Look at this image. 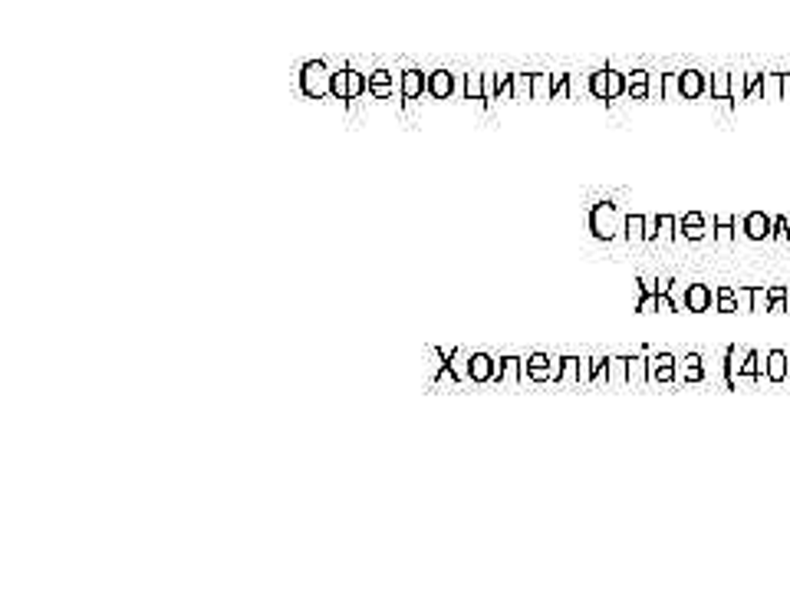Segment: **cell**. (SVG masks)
Here are the masks:
<instances>
[{"mask_svg": "<svg viewBox=\"0 0 790 593\" xmlns=\"http://www.w3.org/2000/svg\"><path fill=\"white\" fill-rule=\"evenodd\" d=\"M590 231L600 241H616L619 234L626 238V218L619 215V208L613 202H600L593 204L590 211Z\"/></svg>", "mask_w": 790, "mask_h": 593, "instance_id": "obj_1", "label": "cell"}, {"mask_svg": "<svg viewBox=\"0 0 790 593\" xmlns=\"http://www.w3.org/2000/svg\"><path fill=\"white\" fill-rule=\"evenodd\" d=\"M300 89L310 99H323L333 92V70L323 60H310L300 66Z\"/></svg>", "mask_w": 790, "mask_h": 593, "instance_id": "obj_2", "label": "cell"}, {"mask_svg": "<svg viewBox=\"0 0 790 593\" xmlns=\"http://www.w3.org/2000/svg\"><path fill=\"white\" fill-rule=\"evenodd\" d=\"M520 382H550V353L520 356Z\"/></svg>", "mask_w": 790, "mask_h": 593, "instance_id": "obj_3", "label": "cell"}, {"mask_svg": "<svg viewBox=\"0 0 790 593\" xmlns=\"http://www.w3.org/2000/svg\"><path fill=\"white\" fill-rule=\"evenodd\" d=\"M734 227H741V234L748 241H767L774 231V218H767L764 211H751V215L741 218V225L734 221Z\"/></svg>", "mask_w": 790, "mask_h": 593, "instance_id": "obj_4", "label": "cell"}, {"mask_svg": "<svg viewBox=\"0 0 790 593\" xmlns=\"http://www.w3.org/2000/svg\"><path fill=\"white\" fill-rule=\"evenodd\" d=\"M705 376H708V369H705V356L702 353H685L675 363V379H678V382H702Z\"/></svg>", "mask_w": 790, "mask_h": 593, "instance_id": "obj_5", "label": "cell"}, {"mask_svg": "<svg viewBox=\"0 0 790 593\" xmlns=\"http://www.w3.org/2000/svg\"><path fill=\"white\" fill-rule=\"evenodd\" d=\"M715 297H718V287L711 291L708 284H689L685 307H689V314H705V310H715Z\"/></svg>", "mask_w": 790, "mask_h": 593, "instance_id": "obj_6", "label": "cell"}, {"mask_svg": "<svg viewBox=\"0 0 790 593\" xmlns=\"http://www.w3.org/2000/svg\"><path fill=\"white\" fill-rule=\"evenodd\" d=\"M675 356L672 353H652L649 356V382H672L675 379Z\"/></svg>", "mask_w": 790, "mask_h": 593, "instance_id": "obj_7", "label": "cell"}, {"mask_svg": "<svg viewBox=\"0 0 790 593\" xmlns=\"http://www.w3.org/2000/svg\"><path fill=\"white\" fill-rule=\"evenodd\" d=\"M744 356H748V350H741L738 343H734V346H727V353H725V382H727V389H738V386H741V366H744Z\"/></svg>", "mask_w": 790, "mask_h": 593, "instance_id": "obj_8", "label": "cell"}, {"mask_svg": "<svg viewBox=\"0 0 790 593\" xmlns=\"http://www.w3.org/2000/svg\"><path fill=\"white\" fill-rule=\"evenodd\" d=\"M428 92L435 99H452L454 96V73L452 70H431L428 73Z\"/></svg>", "mask_w": 790, "mask_h": 593, "instance_id": "obj_9", "label": "cell"}, {"mask_svg": "<svg viewBox=\"0 0 790 593\" xmlns=\"http://www.w3.org/2000/svg\"><path fill=\"white\" fill-rule=\"evenodd\" d=\"M405 99H418L422 92H428V73L422 70H405L402 73V89H399Z\"/></svg>", "mask_w": 790, "mask_h": 593, "instance_id": "obj_10", "label": "cell"}, {"mask_svg": "<svg viewBox=\"0 0 790 593\" xmlns=\"http://www.w3.org/2000/svg\"><path fill=\"white\" fill-rule=\"evenodd\" d=\"M441 353H445V359H448L452 373L458 376V382H475V379H471V353H468V350H441Z\"/></svg>", "mask_w": 790, "mask_h": 593, "instance_id": "obj_11", "label": "cell"}, {"mask_svg": "<svg viewBox=\"0 0 790 593\" xmlns=\"http://www.w3.org/2000/svg\"><path fill=\"white\" fill-rule=\"evenodd\" d=\"M708 92V79L702 70H685L682 73V99H698Z\"/></svg>", "mask_w": 790, "mask_h": 593, "instance_id": "obj_12", "label": "cell"}, {"mask_svg": "<svg viewBox=\"0 0 790 593\" xmlns=\"http://www.w3.org/2000/svg\"><path fill=\"white\" fill-rule=\"evenodd\" d=\"M790 369V359L784 350H771L767 353V382H784Z\"/></svg>", "mask_w": 790, "mask_h": 593, "instance_id": "obj_13", "label": "cell"}, {"mask_svg": "<svg viewBox=\"0 0 790 593\" xmlns=\"http://www.w3.org/2000/svg\"><path fill=\"white\" fill-rule=\"evenodd\" d=\"M471 379L475 382L494 379V353H471Z\"/></svg>", "mask_w": 790, "mask_h": 593, "instance_id": "obj_14", "label": "cell"}, {"mask_svg": "<svg viewBox=\"0 0 790 593\" xmlns=\"http://www.w3.org/2000/svg\"><path fill=\"white\" fill-rule=\"evenodd\" d=\"M626 369H629V386L649 382V356H626Z\"/></svg>", "mask_w": 790, "mask_h": 593, "instance_id": "obj_15", "label": "cell"}, {"mask_svg": "<svg viewBox=\"0 0 790 593\" xmlns=\"http://www.w3.org/2000/svg\"><path fill=\"white\" fill-rule=\"evenodd\" d=\"M606 382L609 386H629L626 356H609V363H606Z\"/></svg>", "mask_w": 790, "mask_h": 593, "instance_id": "obj_16", "label": "cell"}, {"mask_svg": "<svg viewBox=\"0 0 790 593\" xmlns=\"http://www.w3.org/2000/svg\"><path fill=\"white\" fill-rule=\"evenodd\" d=\"M705 79H708L711 99H731V73H705Z\"/></svg>", "mask_w": 790, "mask_h": 593, "instance_id": "obj_17", "label": "cell"}, {"mask_svg": "<svg viewBox=\"0 0 790 593\" xmlns=\"http://www.w3.org/2000/svg\"><path fill=\"white\" fill-rule=\"evenodd\" d=\"M761 92H764L767 102H784V83H780V73H764V76H761Z\"/></svg>", "mask_w": 790, "mask_h": 593, "instance_id": "obj_18", "label": "cell"}, {"mask_svg": "<svg viewBox=\"0 0 790 593\" xmlns=\"http://www.w3.org/2000/svg\"><path fill=\"white\" fill-rule=\"evenodd\" d=\"M464 99H484V73L481 70L464 73Z\"/></svg>", "mask_w": 790, "mask_h": 593, "instance_id": "obj_19", "label": "cell"}, {"mask_svg": "<svg viewBox=\"0 0 790 593\" xmlns=\"http://www.w3.org/2000/svg\"><path fill=\"white\" fill-rule=\"evenodd\" d=\"M501 382L504 386H517V382H520V356H504Z\"/></svg>", "mask_w": 790, "mask_h": 593, "instance_id": "obj_20", "label": "cell"}, {"mask_svg": "<svg viewBox=\"0 0 790 593\" xmlns=\"http://www.w3.org/2000/svg\"><path fill=\"white\" fill-rule=\"evenodd\" d=\"M626 241L642 244L645 241V215H629L626 218Z\"/></svg>", "mask_w": 790, "mask_h": 593, "instance_id": "obj_21", "label": "cell"}, {"mask_svg": "<svg viewBox=\"0 0 790 593\" xmlns=\"http://www.w3.org/2000/svg\"><path fill=\"white\" fill-rule=\"evenodd\" d=\"M514 99H534V73H514Z\"/></svg>", "mask_w": 790, "mask_h": 593, "instance_id": "obj_22", "label": "cell"}, {"mask_svg": "<svg viewBox=\"0 0 790 593\" xmlns=\"http://www.w3.org/2000/svg\"><path fill=\"white\" fill-rule=\"evenodd\" d=\"M715 310H718V314H738V300H734V287H718V297H715Z\"/></svg>", "mask_w": 790, "mask_h": 593, "instance_id": "obj_23", "label": "cell"}, {"mask_svg": "<svg viewBox=\"0 0 790 593\" xmlns=\"http://www.w3.org/2000/svg\"><path fill=\"white\" fill-rule=\"evenodd\" d=\"M534 99H553V76L550 73H534Z\"/></svg>", "mask_w": 790, "mask_h": 593, "instance_id": "obj_24", "label": "cell"}, {"mask_svg": "<svg viewBox=\"0 0 790 593\" xmlns=\"http://www.w3.org/2000/svg\"><path fill=\"white\" fill-rule=\"evenodd\" d=\"M645 89H649V99H665V73H659V70H649Z\"/></svg>", "mask_w": 790, "mask_h": 593, "instance_id": "obj_25", "label": "cell"}, {"mask_svg": "<svg viewBox=\"0 0 790 593\" xmlns=\"http://www.w3.org/2000/svg\"><path fill=\"white\" fill-rule=\"evenodd\" d=\"M590 92L596 99H609V83H606V70L590 73Z\"/></svg>", "mask_w": 790, "mask_h": 593, "instance_id": "obj_26", "label": "cell"}, {"mask_svg": "<svg viewBox=\"0 0 790 593\" xmlns=\"http://www.w3.org/2000/svg\"><path fill=\"white\" fill-rule=\"evenodd\" d=\"M560 382L579 386V356H563V376H560Z\"/></svg>", "mask_w": 790, "mask_h": 593, "instance_id": "obj_27", "label": "cell"}, {"mask_svg": "<svg viewBox=\"0 0 790 593\" xmlns=\"http://www.w3.org/2000/svg\"><path fill=\"white\" fill-rule=\"evenodd\" d=\"M748 99V73H731V102Z\"/></svg>", "mask_w": 790, "mask_h": 593, "instance_id": "obj_28", "label": "cell"}, {"mask_svg": "<svg viewBox=\"0 0 790 593\" xmlns=\"http://www.w3.org/2000/svg\"><path fill=\"white\" fill-rule=\"evenodd\" d=\"M734 300H738V314H754V291L751 287H734Z\"/></svg>", "mask_w": 790, "mask_h": 593, "instance_id": "obj_29", "label": "cell"}, {"mask_svg": "<svg viewBox=\"0 0 790 593\" xmlns=\"http://www.w3.org/2000/svg\"><path fill=\"white\" fill-rule=\"evenodd\" d=\"M754 291V314H771V287H751Z\"/></svg>", "mask_w": 790, "mask_h": 593, "instance_id": "obj_30", "label": "cell"}, {"mask_svg": "<svg viewBox=\"0 0 790 593\" xmlns=\"http://www.w3.org/2000/svg\"><path fill=\"white\" fill-rule=\"evenodd\" d=\"M665 99H682V73H665Z\"/></svg>", "mask_w": 790, "mask_h": 593, "instance_id": "obj_31", "label": "cell"}, {"mask_svg": "<svg viewBox=\"0 0 790 593\" xmlns=\"http://www.w3.org/2000/svg\"><path fill=\"white\" fill-rule=\"evenodd\" d=\"M675 225H678V218L659 215V241H675Z\"/></svg>", "mask_w": 790, "mask_h": 593, "instance_id": "obj_32", "label": "cell"}, {"mask_svg": "<svg viewBox=\"0 0 790 593\" xmlns=\"http://www.w3.org/2000/svg\"><path fill=\"white\" fill-rule=\"evenodd\" d=\"M435 386H438V389H445V386H458V376L452 373V366H448V363H445V366L435 373Z\"/></svg>", "mask_w": 790, "mask_h": 593, "instance_id": "obj_33", "label": "cell"}, {"mask_svg": "<svg viewBox=\"0 0 790 593\" xmlns=\"http://www.w3.org/2000/svg\"><path fill=\"white\" fill-rule=\"evenodd\" d=\"M579 386H593V356H579Z\"/></svg>", "mask_w": 790, "mask_h": 593, "instance_id": "obj_34", "label": "cell"}, {"mask_svg": "<svg viewBox=\"0 0 790 593\" xmlns=\"http://www.w3.org/2000/svg\"><path fill=\"white\" fill-rule=\"evenodd\" d=\"M787 227H790V218H784V215L774 218V231H771V238H774V241H790Z\"/></svg>", "mask_w": 790, "mask_h": 593, "instance_id": "obj_35", "label": "cell"}, {"mask_svg": "<svg viewBox=\"0 0 790 593\" xmlns=\"http://www.w3.org/2000/svg\"><path fill=\"white\" fill-rule=\"evenodd\" d=\"M639 314H655L659 310V293H642V300L636 303Z\"/></svg>", "mask_w": 790, "mask_h": 593, "instance_id": "obj_36", "label": "cell"}, {"mask_svg": "<svg viewBox=\"0 0 790 593\" xmlns=\"http://www.w3.org/2000/svg\"><path fill=\"white\" fill-rule=\"evenodd\" d=\"M497 92H501L497 73H484V99H497Z\"/></svg>", "mask_w": 790, "mask_h": 593, "instance_id": "obj_37", "label": "cell"}, {"mask_svg": "<svg viewBox=\"0 0 790 593\" xmlns=\"http://www.w3.org/2000/svg\"><path fill=\"white\" fill-rule=\"evenodd\" d=\"M645 79H649V70H629L626 86H645Z\"/></svg>", "mask_w": 790, "mask_h": 593, "instance_id": "obj_38", "label": "cell"}, {"mask_svg": "<svg viewBox=\"0 0 790 593\" xmlns=\"http://www.w3.org/2000/svg\"><path fill=\"white\" fill-rule=\"evenodd\" d=\"M639 287H642V293H659V277H652V274H642Z\"/></svg>", "mask_w": 790, "mask_h": 593, "instance_id": "obj_39", "label": "cell"}, {"mask_svg": "<svg viewBox=\"0 0 790 593\" xmlns=\"http://www.w3.org/2000/svg\"><path fill=\"white\" fill-rule=\"evenodd\" d=\"M645 241H659V218L645 215Z\"/></svg>", "mask_w": 790, "mask_h": 593, "instance_id": "obj_40", "label": "cell"}, {"mask_svg": "<svg viewBox=\"0 0 790 593\" xmlns=\"http://www.w3.org/2000/svg\"><path fill=\"white\" fill-rule=\"evenodd\" d=\"M560 376H563V356H550V379L560 382Z\"/></svg>", "mask_w": 790, "mask_h": 593, "instance_id": "obj_41", "label": "cell"}, {"mask_svg": "<svg viewBox=\"0 0 790 593\" xmlns=\"http://www.w3.org/2000/svg\"><path fill=\"white\" fill-rule=\"evenodd\" d=\"M771 314H787V297H777V300H771Z\"/></svg>", "mask_w": 790, "mask_h": 593, "instance_id": "obj_42", "label": "cell"}, {"mask_svg": "<svg viewBox=\"0 0 790 593\" xmlns=\"http://www.w3.org/2000/svg\"><path fill=\"white\" fill-rule=\"evenodd\" d=\"M682 221H685V225H705V218L698 215V211H689V215L682 218Z\"/></svg>", "mask_w": 790, "mask_h": 593, "instance_id": "obj_43", "label": "cell"}, {"mask_svg": "<svg viewBox=\"0 0 790 593\" xmlns=\"http://www.w3.org/2000/svg\"><path fill=\"white\" fill-rule=\"evenodd\" d=\"M780 83H784V102H790V73H780Z\"/></svg>", "mask_w": 790, "mask_h": 593, "instance_id": "obj_44", "label": "cell"}, {"mask_svg": "<svg viewBox=\"0 0 790 593\" xmlns=\"http://www.w3.org/2000/svg\"><path fill=\"white\" fill-rule=\"evenodd\" d=\"M668 287H672V277H659V293H668Z\"/></svg>", "mask_w": 790, "mask_h": 593, "instance_id": "obj_45", "label": "cell"}]
</instances>
